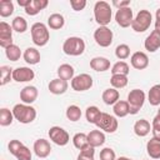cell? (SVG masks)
<instances>
[{"label": "cell", "mask_w": 160, "mask_h": 160, "mask_svg": "<svg viewBox=\"0 0 160 160\" xmlns=\"http://www.w3.org/2000/svg\"><path fill=\"white\" fill-rule=\"evenodd\" d=\"M119 96H120V94L116 89L109 88V89L104 90V92L101 95V99L106 105H115L119 101Z\"/></svg>", "instance_id": "603a6c76"}, {"label": "cell", "mask_w": 160, "mask_h": 160, "mask_svg": "<svg viewBox=\"0 0 160 160\" xmlns=\"http://www.w3.org/2000/svg\"><path fill=\"white\" fill-rule=\"evenodd\" d=\"M90 68L98 72H102L110 69V60L104 56H95L90 60Z\"/></svg>", "instance_id": "ffe728a7"}, {"label": "cell", "mask_w": 160, "mask_h": 160, "mask_svg": "<svg viewBox=\"0 0 160 160\" xmlns=\"http://www.w3.org/2000/svg\"><path fill=\"white\" fill-rule=\"evenodd\" d=\"M34 152L38 158L40 159H44V158H48L51 152V146H50V142L46 140V139H38L35 140L34 142Z\"/></svg>", "instance_id": "9a60e30c"}, {"label": "cell", "mask_w": 160, "mask_h": 160, "mask_svg": "<svg viewBox=\"0 0 160 160\" xmlns=\"http://www.w3.org/2000/svg\"><path fill=\"white\" fill-rule=\"evenodd\" d=\"M85 116H86V120L90 122V124H95L99 121L100 116H101V111L99 110L98 106H88L86 108V111H85Z\"/></svg>", "instance_id": "f546056e"}, {"label": "cell", "mask_w": 160, "mask_h": 160, "mask_svg": "<svg viewBox=\"0 0 160 160\" xmlns=\"http://www.w3.org/2000/svg\"><path fill=\"white\" fill-rule=\"evenodd\" d=\"M12 114L15 120L21 124H30L36 118V110L31 105L28 104H16L12 108Z\"/></svg>", "instance_id": "6da1fadb"}, {"label": "cell", "mask_w": 160, "mask_h": 160, "mask_svg": "<svg viewBox=\"0 0 160 160\" xmlns=\"http://www.w3.org/2000/svg\"><path fill=\"white\" fill-rule=\"evenodd\" d=\"M34 2L36 4V6L39 8V10L41 11V10H44L48 5H49V1L48 0H34Z\"/></svg>", "instance_id": "7dc6e473"}, {"label": "cell", "mask_w": 160, "mask_h": 160, "mask_svg": "<svg viewBox=\"0 0 160 160\" xmlns=\"http://www.w3.org/2000/svg\"><path fill=\"white\" fill-rule=\"evenodd\" d=\"M151 20H152V15L149 10H145V9L140 10L131 22V29L135 32H144L150 28Z\"/></svg>", "instance_id": "5b68a950"}, {"label": "cell", "mask_w": 160, "mask_h": 160, "mask_svg": "<svg viewBox=\"0 0 160 160\" xmlns=\"http://www.w3.org/2000/svg\"><path fill=\"white\" fill-rule=\"evenodd\" d=\"M5 55L10 61H18L21 56V50L18 45L12 44V45H10L9 48L5 49Z\"/></svg>", "instance_id": "836d02e7"}, {"label": "cell", "mask_w": 160, "mask_h": 160, "mask_svg": "<svg viewBox=\"0 0 160 160\" xmlns=\"http://www.w3.org/2000/svg\"><path fill=\"white\" fill-rule=\"evenodd\" d=\"M146 151L151 159H160V141L151 138L146 142Z\"/></svg>", "instance_id": "d4e9b609"}, {"label": "cell", "mask_w": 160, "mask_h": 160, "mask_svg": "<svg viewBox=\"0 0 160 160\" xmlns=\"http://www.w3.org/2000/svg\"><path fill=\"white\" fill-rule=\"evenodd\" d=\"M11 26H12L14 31L20 32V34H22L28 30V22L22 16H15L11 21Z\"/></svg>", "instance_id": "4dcf8cb0"}, {"label": "cell", "mask_w": 160, "mask_h": 160, "mask_svg": "<svg viewBox=\"0 0 160 160\" xmlns=\"http://www.w3.org/2000/svg\"><path fill=\"white\" fill-rule=\"evenodd\" d=\"M14 114H12V110H9L6 108H2L0 110V125L1 126H9L11 125L12 120H14Z\"/></svg>", "instance_id": "d6a6232c"}, {"label": "cell", "mask_w": 160, "mask_h": 160, "mask_svg": "<svg viewBox=\"0 0 160 160\" xmlns=\"http://www.w3.org/2000/svg\"><path fill=\"white\" fill-rule=\"evenodd\" d=\"M112 31L108 26H99L94 31V40L101 48H108L112 42Z\"/></svg>", "instance_id": "ba28073f"}, {"label": "cell", "mask_w": 160, "mask_h": 160, "mask_svg": "<svg viewBox=\"0 0 160 160\" xmlns=\"http://www.w3.org/2000/svg\"><path fill=\"white\" fill-rule=\"evenodd\" d=\"M155 30L158 32H160V20H156L155 21Z\"/></svg>", "instance_id": "f907efd6"}, {"label": "cell", "mask_w": 160, "mask_h": 160, "mask_svg": "<svg viewBox=\"0 0 160 160\" xmlns=\"http://www.w3.org/2000/svg\"><path fill=\"white\" fill-rule=\"evenodd\" d=\"M129 71H130V68H129L128 62H125V61H118L111 68L112 75H126L128 76Z\"/></svg>", "instance_id": "1f68e13d"}, {"label": "cell", "mask_w": 160, "mask_h": 160, "mask_svg": "<svg viewBox=\"0 0 160 160\" xmlns=\"http://www.w3.org/2000/svg\"><path fill=\"white\" fill-rule=\"evenodd\" d=\"M112 111H114L115 116L125 118L126 115L130 114V106L126 100H119L115 105H112Z\"/></svg>", "instance_id": "484cf974"}, {"label": "cell", "mask_w": 160, "mask_h": 160, "mask_svg": "<svg viewBox=\"0 0 160 160\" xmlns=\"http://www.w3.org/2000/svg\"><path fill=\"white\" fill-rule=\"evenodd\" d=\"M88 141H89V145L94 148L101 146L105 142V134L101 130H91L88 134Z\"/></svg>", "instance_id": "44dd1931"}, {"label": "cell", "mask_w": 160, "mask_h": 160, "mask_svg": "<svg viewBox=\"0 0 160 160\" xmlns=\"http://www.w3.org/2000/svg\"><path fill=\"white\" fill-rule=\"evenodd\" d=\"M151 132H152V138H155L156 140L160 141V115H156L152 119V122H151Z\"/></svg>", "instance_id": "60d3db41"}, {"label": "cell", "mask_w": 160, "mask_h": 160, "mask_svg": "<svg viewBox=\"0 0 160 160\" xmlns=\"http://www.w3.org/2000/svg\"><path fill=\"white\" fill-rule=\"evenodd\" d=\"M70 6L72 8V10L80 11V10H84V8L86 6V1L85 0H71Z\"/></svg>", "instance_id": "7bdbcfd3"}, {"label": "cell", "mask_w": 160, "mask_h": 160, "mask_svg": "<svg viewBox=\"0 0 160 160\" xmlns=\"http://www.w3.org/2000/svg\"><path fill=\"white\" fill-rule=\"evenodd\" d=\"M100 160H116V154L111 148H104L100 151Z\"/></svg>", "instance_id": "b9f144b4"}, {"label": "cell", "mask_w": 160, "mask_h": 160, "mask_svg": "<svg viewBox=\"0 0 160 160\" xmlns=\"http://www.w3.org/2000/svg\"><path fill=\"white\" fill-rule=\"evenodd\" d=\"M131 66L136 70H144L149 66V58L142 51H135L130 58Z\"/></svg>", "instance_id": "2e32d148"}, {"label": "cell", "mask_w": 160, "mask_h": 160, "mask_svg": "<svg viewBox=\"0 0 160 160\" xmlns=\"http://www.w3.org/2000/svg\"><path fill=\"white\" fill-rule=\"evenodd\" d=\"M148 101L152 106L160 105V84H156L150 88V90L148 92Z\"/></svg>", "instance_id": "f1b7e54d"}, {"label": "cell", "mask_w": 160, "mask_h": 160, "mask_svg": "<svg viewBox=\"0 0 160 160\" xmlns=\"http://www.w3.org/2000/svg\"><path fill=\"white\" fill-rule=\"evenodd\" d=\"M155 18H156V20H160V8L156 10V14H155Z\"/></svg>", "instance_id": "816d5d0a"}, {"label": "cell", "mask_w": 160, "mask_h": 160, "mask_svg": "<svg viewBox=\"0 0 160 160\" xmlns=\"http://www.w3.org/2000/svg\"><path fill=\"white\" fill-rule=\"evenodd\" d=\"M115 20L118 22L119 26L121 28H129L131 26V22L134 20L132 18V10L131 8H122V9H119L115 14Z\"/></svg>", "instance_id": "4fadbf2b"}, {"label": "cell", "mask_w": 160, "mask_h": 160, "mask_svg": "<svg viewBox=\"0 0 160 160\" xmlns=\"http://www.w3.org/2000/svg\"><path fill=\"white\" fill-rule=\"evenodd\" d=\"M112 5L119 9H122V8H129L130 6V0H122V1H118V0H114L112 1Z\"/></svg>", "instance_id": "f6af8a7d"}, {"label": "cell", "mask_w": 160, "mask_h": 160, "mask_svg": "<svg viewBox=\"0 0 160 160\" xmlns=\"http://www.w3.org/2000/svg\"><path fill=\"white\" fill-rule=\"evenodd\" d=\"M68 86H69L68 81H65L62 79H59V78L52 79L49 82V85H48L49 91L51 94H54V95H61V94H64L68 90Z\"/></svg>", "instance_id": "d6986e66"}, {"label": "cell", "mask_w": 160, "mask_h": 160, "mask_svg": "<svg viewBox=\"0 0 160 160\" xmlns=\"http://www.w3.org/2000/svg\"><path fill=\"white\" fill-rule=\"evenodd\" d=\"M128 104L130 106V114L135 115L142 108L145 102V92L140 89H132L128 94Z\"/></svg>", "instance_id": "8992f818"}, {"label": "cell", "mask_w": 160, "mask_h": 160, "mask_svg": "<svg viewBox=\"0 0 160 160\" xmlns=\"http://www.w3.org/2000/svg\"><path fill=\"white\" fill-rule=\"evenodd\" d=\"M22 58H24V60L29 65H36L38 62H40V59H41L40 52H39V50L36 48H28V49H25V51L22 54Z\"/></svg>", "instance_id": "7402d4cb"}, {"label": "cell", "mask_w": 160, "mask_h": 160, "mask_svg": "<svg viewBox=\"0 0 160 160\" xmlns=\"http://www.w3.org/2000/svg\"><path fill=\"white\" fill-rule=\"evenodd\" d=\"M38 95H39V91L35 86L32 85H28L25 88L21 89L20 91V100L22 101V104H32L36 99H38Z\"/></svg>", "instance_id": "e0dca14e"}, {"label": "cell", "mask_w": 160, "mask_h": 160, "mask_svg": "<svg viewBox=\"0 0 160 160\" xmlns=\"http://www.w3.org/2000/svg\"><path fill=\"white\" fill-rule=\"evenodd\" d=\"M66 118L70 121H78L81 118V110L78 105H70L66 109Z\"/></svg>", "instance_id": "f35d334b"}, {"label": "cell", "mask_w": 160, "mask_h": 160, "mask_svg": "<svg viewBox=\"0 0 160 160\" xmlns=\"http://www.w3.org/2000/svg\"><path fill=\"white\" fill-rule=\"evenodd\" d=\"M128 76L126 75H111L110 79V84L114 89H122L128 85Z\"/></svg>", "instance_id": "e575fe53"}, {"label": "cell", "mask_w": 160, "mask_h": 160, "mask_svg": "<svg viewBox=\"0 0 160 160\" xmlns=\"http://www.w3.org/2000/svg\"><path fill=\"white\" fill-rule=\"evenodd\" d=\"M62 51L69 56H79L85 51V41L79 36H70L64 41Z\"/></svg>", "instance_id": "277c9868"}, {"label": "cell", "mask_w": 160, "mask_h": 160, "mask_svg": "<svg viewBox=\"0 0 160 160\" xmlns=\"http://www.w3.org/2000/svg\"><path fill=\"white\" fill-rule=\"evenodd\" d=\"M92 86V78L89 74H79L71 80V88L75 91H86Z\"/></svg>", "instance_id": "8fae6325"}, {"label": "cell", "mask_w": 160, "mask_h": 160, "mask_svg": "<svg viewBox=\"0 0 160 160\" xmlns=\"http://www.w3.org/2000/svg\"><path fill=\"white\" fill-rule=\"evenodd\" d=\"M25 12H26L28 15H30V16H34V15H36V14L40 12V10H39V8L36 6V4L34 2V0L30 2L29 6L25 8Z\"/></svg>", "instance_id": "ee69618b"}, {"label": "cell", "mask_w": 160, "mask_h": 160, "mask_svg": "<svg viewBox=\"0 0 160 160\" xmlns=\"http://www.w3.org/2000/svg\"><path fill=\"white\" fill-rule=\"evenodd\" d=\"M76 160H94V156L92 155H86V154H82L80 152L78 155V159Z\"/></svg>", "instance_id": "c3c4849f"}, {"label": "cell", "mask_w": 160, "mask_h": 160, "mask_svg": "<svg viewBox=\"0 0 160 160\" xmlns=\"http://www.w3.org/2000/svg\"><path fill=\"white\" fill-rule=\"evenodd\" d=\"M31 1H32V0H18V4L25 9L26 6H29V5H30V2H31Z\"/></svg>", "instance_id": "681fc988"}, {"label": "cell", "mask_w": 160, "mask_h": 160, "mask_svg": "<svg viewBox=\"0 0 160 160\" xmlns=\"http://www.w3.org/2000/svg\"><path fill=\"white\" fill-rule=\"evenodd\" d=\"M72 144H74V146H75L76 149L81 150L84 146H86V145L89 144V141H88V135H86L85 132H78V134H75L74 138H72Z\"/></svg>", "instance_id": "74e56055"}, {"label": "cell", "mask_w": 160, "mask_h": 160, "mask_svg": "<svg viewBox=\"0 0 160 160\" xmlns=\"http://www.w3.org/2000/svg\"><path fill=\"white\" fill-rule=\"evenodd\" d=\"M116 160H132V159H130V158H126V156H120V158H118Z\"/></svg>", "instance_id": "f5cc1de1"}, {"label": "cell", "mask_w": 160, "mask_h": 160, "mask_svg": "<svg viewBox=\"0 0 160 160\" xmlns=\"http://www.w3.org/2000/svg\"><path fill=\"white\" fill-rule=\"evenodd\" d=\"M12 26L5 21L0 22V46L6 49L12 45Z\"/></svg>", "instance_id": "7c38bea8"}, {"label": "cell", "mask_w": 160, "mask_h": 160, "mask_svg": "<svg viewBox=\"0 0 160 160\" xmlns=\"http://www.w3.org/2000/svg\"><path fill=\"white\" fill-rule=\"evenodd\" d=\"M115 55H116V58L120 59V60L128 59V58L130 56V48H129V45H126V44H120V45H118L116 49H115Z\"/></svg>", "instance_id": "ab89813d"}, {"label": "cell", "mask_w": 160, "mask_h": 160, "mask_svg": "<svg viewBox=\"0 0 160 160\" xmlns=\"http://www.w3.org/2000/svg\"><path fill=\"white\" fill-rule=\"evenodd\" d=\"M14 12V4L11 0H1L0 1V16L8 18Z\"/></svg>", "instance_id": "d590c367"}, {"label": "cell", "mask_w": 160, "mask_h": 160, "mask_svg": "<svg viewBox=\"0 0 160 160\" xmlns=\"http://www.w3.org/2000/svg\"><path fill=\"white\" fill-rule=\"evenodd\" d=\"M96 126L105 131V132H115L118 130V126H119V122L116 120L115 116L108 114V112H101V116L99 119V121L96 122Z\"/></svg>", "instance_id": "9c48e42d"}, {"label": "cell", "mask_w": 160, "mask_h": 160, "mask_svg": "<svg viewBox=\"0 0 160 160\" xmlns=\"http://www.w3.org/2000/svg\"><path fill=\"white\" fill-rule=\"evenodd\" d=\"M31 40L36 46H45L50 40V32L44 22H34L30 28Z\"/></svg>", "instance_id": "3957f363"}, {"label": "cell", "mask_w": 160, "mask_h": 160, "mask_svg": "<svg viewBox=\"0 0 160 160\" xmlns=\"http://www.w3.org/2000/svg\"><path fill=\"white\" fill-rule=\"evenodd\" d=\"M80 152H82V154H86V155H95V148L94 146H91V145H86V146H84L81 150H80Z\"/></svg>", "instance_id": "bcb514c9"}, {"label": "cell", "mask_w": 160, "mask_h": 160, "mask_svg": "<svg viewBox=\"0 0 160 160\" xmlns=\"http://www.w3.org/2000/svg\"><path fill=\"white\" fill-rule=\"evenodd\" d=\"M144 46L149 52H155L160 48V32L152 30L144 41Z\"/></svg>", "instance_id": "ac0fdd59"}, {"label": "cell", "mask_w": 160, "mask_h": 160, "mask_svg": "<svg viewBox=\"0 0 160 160\" xmlns=\"http://www.w3.org/2000/svg\"><path fill=\"white\" fill-rule=\"evenodd\" d=\"M64 24H65V19H64V16H62L61 14H59V12H54V14H51V15L48 18V26H49L50 29H52V30H59V29H61V28L64 26Z\"/></svg>", "instance_id": "4316f807"}, {"label": "cell", "mask_w": 160, "mask_h": 160, "mask_svg": "<svg viewBox=\"0 0 160 160\" xmlns=\"http://www.w3.org/2000/svg\"><path fill=\"white\" fill-rule=\"evenodd\" d=\"M150 130H151V125H150V122H149L148 120H145V119H140V120H138V121L134 124V132H135L138 136H140V138L146 136V135L150 132Z\"/></svg>", "instance_id": "cb8c5ba5"}, {"label": "cell", "mask_w": 160, "mask_h": 160, "mask_svg": "<svg viewBox=\"0 0 160 160\" xmlns=\"http://www.w3.org/2000/svg\"><path fill=\"white\" fill-rule=\"evenodd\" d=\"M34 78H35L34 70H31L28 66H19V68L14 69V71H12V80L16 82L31 81Z\"/></svg>", "instance_id": "5bb4252c"}, {"label": "cell", "mask_w": 160, "mask_h": 160, "mask_svg": "<svg viewBox=\"0 0 160 160\" xmlns=\"http://www.w3.org/2000/svg\"><path fill=\"white\" fill-rule=\"evenodd\" d=\"M48 134H49L50 140L54 144L59 145V146H65L70 141V136H69L68 131L65 129L60 128V126H51L49 129V132Z\"/></svg>", "instance_id": "30bf717a"}, {"label": "cell", "mask_w": 160, "mask_h": 160, "mask_svg": "<svg viewBox=\"0 0 160 160\" xmlns=\"http://www.w3.org/2000/svg\"><path fill=\"white\" fill-rule=\"evenodd\" d=\"M8 149L10 154H12L18 160H31V151L28 146H25L20 140H10Z\"/></svg>", "instance_id": "52a82bcc"}, {"label": "cell", "mask_w": 160, "mask_h": 160, "mask_svg": "<svg viewBox=\"0 0 160 160\" xmlns=\"http://www.w3.org/2000/svg\"><path fill=\"white\" fill-rule=\"evenodd\" d=\"M158 115H160V108H159V110H158Z\"/></svg>", "instance_id": "db71d44e"}, {"label": "cell", "mask_w": 160, "mask_h": 160, "mask_svg": "<svg viewBox=\"0 0 160 160\" xmlns=\"http://www.w3.org/2000/svg\"><path fill=\"white\" fill-rule=\"evenodd\" d=\"M111 6L106 1H96L94 5V18L100 26H106L111 21Z\"/></svg>", "instance_id": "7a4b0ae2"}, {"label": "cell", "mask_w": 160, "mask_h": 160, "mask_svg": "<svg viewBox=\"0 0 160 160\" xmlns=\"http://www.w3.org/2000/svg\"><path fill=\"white\" fill-rule=\"evenodd\" d=\"M12 71H14V69H11L10 66H6V65H2V66L0 68V75H1L0 85H1V86L6 85V84L12 79Z\"/></svg>", "instance_id": "8d00e7d4"}, {"label": "cell", "mask_w": 160, "mask_h": 160, "mask_svg": "<svg viewBox=\"0 0 160 160\" xmlns=\"http://www.w3.org/2000/svg\"><path fill=\"white\" fill-rule=\"evenodd\" d=\"M74 68L70 65V64H62L58 68V78L59 79H62L65 81L68 80H72L74 79Z\"/></svg>", "instance_id": "83f0119b"}]
</instances>
